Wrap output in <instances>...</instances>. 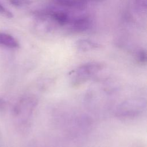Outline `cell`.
Returning <instances> with one entry per match:
<instances>
[{"label": "cell", "mask_w": 147, "mask_h": 147, "mask_svg": "<svg viewBox=\"0 0 147 147\" xmlns=\"http://www.w3.org/2000/svg\"><path fill=\"white\" fill-rule=\"evenodd\" d=\"M135 6L137 11L140 12L145 11L146 0H135Z\"/></svg>", "instance_id": "cell-10"}, {"label": "cell", "mask_w": 147, "mask_h": 147, "mask_svg": "<svg viewBox=\"0 0 147 147\" xmlns=\"http://www.w3.org/2000/svg\"><path fill=\"white\" fill-rule=\"evenodd\" d=\"M136 57L137 60L139 63L141 64L146 63V57H147L146 51L143 49L138 50L136 53Z\"/></svg>", "instance_id": "cell-9"}, {"label": "cell", "mask_w": 147, "mask_h": 147, "mask_svg": "<svg viewBox=\"0 0 147 147\" xmlns=\"http://www.w3.org/2000/svg\"><path fill=\"white\" fill-rule=\"evenodd\" d=\"M87 1H88V2H89V1H99V0H87Z\"/></svg>", "instance_id": "cell-12"}, {"label": "cell", "mask_w": 147, "mask_h": 147, "mask_svg": "<svg viewBox=\"0 0 147 147\" xmlns=\"http://www.w3.org/2000/svg\"><path fill=\"white\" fill-rule=\"evenodd\" d=\"M146 109V101L135 98L122 102L117 107L116 116L123 119H133L141 115Z\"/></svg>", "instance_id": "cell-1"}, {"label": "cell", "mask_w": 147, "mask_h": 147, "mask_svg": "<svg viewBox=\"0 0 147 147\" xmlns=\"http://www.w3.org/2000/svg\"><path fill=\"white\" fill-rule=\"evenodd\" d=\"M92 24L91 18L87 14L72 16L67 28L73 33H82L89 30Z\"/></svg>", "instance_id": "cell-4"}, {"label": "cell", "mask_w": 147, "mask_h": 147, "mask_svg": "<svg viewBox=\"0 0 147 147\" xmlns=\"http://www.w3.org/2000/svg\"><path fill=\"white\" fill-rule=\"evenodd\" d=\"M0 14L7 18L13 17L12 13L1 4H0Z\"/></svg>", "instance_id": "cell-11"}, {"label": "cell", "mask_w": 147, "mask_h": 147, "mask_svg": "<svg viewBox=\"0 0 147 147\" xmlns=\"http://www.w3.org/2000/svg\"><path fill=\"white\" fill-rule=\"evenodd\" d=\"M75 45L76 48L81 52L90 51L100 47L98 43L89 39L78 40L75 42Z\"/></svg>", "instance_id": "cell-7"}, {"label": "cell", "mask_w": 147, "mask_h": 147, "mask_svg": "<svg viewBox=\"0 0 147 147\" xmlns=\"http://www.w3.org/2000/svg\"><path fill=\"white\" fill-rule=\"evenodd\" d=\"M102 68V64L98 62H89L78 67L71 72L72 84L74 86L83 84L101 71Z\"/></svg>", "instance_id": "cell-2"}, {"label": "cell", "mask_w": 147, "mask_h": 147, "mask_svg": "<svg viewBox=\"0 0 147 147\" xmlns=\"http://www.w3.org/2000/svg\"><path fill=\"white\" fill-rule=\"evenodd\" d=\"M13 6L18 7H24L30 5L33 3L32 0H8Z\"/></svg>", "instance_id": "cell-8"}, {"label": "cell", "mask_w": 147, "mask_h": 147, "mask_svg": "<svg viewBox=\"0 0 147 147\" xmlns=\"http://www.w3.org/2000/svg\"><path fill=\"white\" fill-rule=\"evenodd\" d=\"M55 4L70 9H82L86 7L87 0H51Z\"/></svg>", "instance_id": "cell-5"}, {"label": "cell", "mask_w": 147, "mask_h": 147, "mask_svg": "<svg viewBox=\"0 0 147 147\" xmlns=\"http://www.w3.org/2000/svg\"><path fill=\"white\" fill-rule=\"evenodd\" d=\"M37 105V100L33 96L26 95L22 97L15 105L14 117L22 123L27 122Z\"/></svg>", "instance_id": "cell-3"}, {"label": "cell", "mask_w": 147, "mask_h": 147, "mask_svg": "<svg viewBox=\"0 0 147 147\" xmlns=\"http://www.w3.org/2000/svg\"><path fill=\"white\" fill-rule=\"evenodd\" d=\"M19 45L18 40L12 35L4 32H0L1 47L9 49H16L19 47Z\"/></svg>", "instance_id": "cell-6"}]
</instances>
